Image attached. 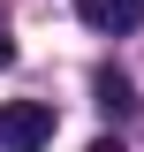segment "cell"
<instances>
[{
    "instance_id": "obj_1",
    "label": "cell",
    "mask_w": 144,
    "mask_h": 152,
    "mask_svg": "<svg viewBox=\"0 0 144 152\" xmlns=\"http://www.w3.org/2000/svg\"><path fill=\"white\" fill-rule=\"evenodd\" d=\"M0 145L8 152H46L53 145V107L46 99H8L0 107Z\"/></svg>"
},
{
    "instance_id": "obj_2",
    "label": "cell",
    "mask_w": 144,
    "mask_h": 152,
    "mask_svg": "<svg viewBox=\"0 0 144 152\" xmlns=\"http://www.w3.org/2000/svg\"><path fill=\"white\" fill-rule=\"evenodd\" d=\"M76 15H84L91 31L121 38V31H137V23H144V0H76Z\"/></svg>"
},
{
    "instance_id": "obj_3",
    "label": "cell",
    "mask_w": 144,
    "mask_h": 152,
    "mask_svg": "<svg viewBox=\"0 0 144 152\" xmlns=\"http://www.w3.org/2000/svg\"><path fill=\"white\" fill-rule=\"evenodd\" d=\"M91 91H99V107H106V114H129V107H137V91H129L121 69H99V76H91Z\"/></svg>"
},
{
    "instance_id": "obj_4",
    "label": "cell",
    "mask_w": 144,
    "mask_h": 152,
    "mask_svg": "<svg viewBox=\"0 0 144 152\" xmlns=\"http://www.w3.org/2000/svg\"><path fill=\"white\" fill-rule=\"evenodd\" d=\"M8 61H15V46H8V38H0V69H8Z\"/></svg>"
},
{
    "instance_id": "obj_5",
    "label": "cell",
    "mask_w": 144,
    "mask_h": 152,
    "mask_svg": "<svg viewBox=\"0 0 144 152\" xmlns=\"http://www.w3.org/2000/svg\"><path fill=\"white\" fill-rule=\"evenodd\" d=\"M91 152H121V145H114V137H99V145H91Z\"/></svg>"
}]
</instances>
